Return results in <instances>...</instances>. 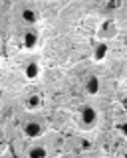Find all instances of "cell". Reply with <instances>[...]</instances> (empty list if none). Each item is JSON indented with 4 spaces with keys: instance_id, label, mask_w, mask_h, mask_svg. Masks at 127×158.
<instances>
[{
    "instance_id": "cell-14",
    "label": "cell",
    "mask_w": 127,
    "mask_h": 158,
    "mask_svg": "<svg viewBox=\"0 0 127 158\" xmlns=\"http://www.w3.org/2000/svg\"><path fill=\"white\" fill-rule=\"evenodd\" d=\"M125 158H127V154H125Z\"/></svg>"
},
{
    "instance_id": "cell-2",
    "label": "cell",
    "mask_w": 127,
    "mask_h": 158,
    "mask_svg": "<svg viewBox=\"0 0 127 158\" xmlns=\"http://www.w3.org/2000/svg\"><path fill=\"white\" fill-rule=\"evenodd\" d=\"M85 89H87L90 95H97V91H99V79H97V77H90V79H87Z\"/></svg>"
},
{
    "instance_id": "cell-1",
    "label": "cell",
    "mask_w": 127,
    "mask_h": 158,
    "mask_svg": "<svg viewBox=\"0 0 127 158\" xmlns=\"http://www.w3.org/2000/svg\"><path fill=\"white\" fill-rule=\"evenodd\" d=\"M80 117H81V123H84L87 128L91 125H95V121H97V113H95L94 107H84L80 111Z\"/></svg>"
},
{
    "instance_id": "cell-8",
    "label": "cell",
    "mask_w": 127,
    "mask_h": 158,
    "mask_svg": "<svg viewBox=\"0 0 127 158\" xmlns=\"http://www.w3.org/2000/svg\"><path fill=\"white\" fill-rule=\"evenodd\" d=\"M26 105H28V109H36L38 105H40V97H38V95H32L30 99H28Z\"/></svg>"
},
{
    "instance_id": "cell-7",
    "label": "cell",
    "mask_w": 127,
    "mask_h": 158,
    "mask_svg": "<svg viewBox=\"0 0 127 158\" xmlns=\"http://www.w3.org/2000/svg\"><path fill=\"white\" fill-rule=\"evenodd\" d=\"M105 53H107V46L105 44H99V46L95 48V53H94V59L95 61H101V59L105 57Z\"/></svg>"
},
{
    "instance_id": "cell-11",
    "label": "cell",
    "mask_w": 127,
    "mask_h": 158,
    "mask_svg": "<svg viewBox=\"0 0 127 158\" xmlns=\"http://www.w3.org/2000/svg\"><path fill=\"white\" fill-rule=\"evenodd\" d=\"M119 0H113V2H109V8H117V6H119Z\"/></svg>"
},
{
    "instance_id": "cell-6",
    "label": "cell",
    "mask_w": 127,
    "mask_h": 158,
    "mask_svg": "<svg viewBox=\"0 0 127 158\" xmlns=\"http://www.w3.org/2000/svg\"><path fill=\"white\" fill-rule=\"evenodd\" d=\"M42 132V127L38 125V123H30V125L26 127V135L28 136H38Z\"/></svg>"
},
{
    "instance_id": "cell-9",
    "label": "cell",
    "mask_w": 127,
    "mask_h": 158,
    "mask_svg": "<svg viewBox=\"0 0 127 158\" xmlns=\"http://www.w3.org/2000/svg\"><path fill=\"white\" fill-rule=\"evenodd\" d=\"M22 16H24V20H26V22H36V14H34L32 10H24Z\"/></svg>"
},
{
    "instance_id": "cell-3",
    "label": "cell",
    "mask_w": 127,
    "mask_h": 158,
    "mask_svg": "<svg viewBox=\"0 0 127 158\" xmlns=\"http://www.w3.org/2000/svg\"><path fill=\"white\" fill-rule=\"evenodd\" d=\"M30 158H46V148L44 146H32L30 152H28Z\"/></svg>"
},
{
    "instance_id": "cell-13",
    "label": "cell",
    "mask_w": 127,
    "mask_h": 158,
    "mask_svg": "<svg viewBox=\"0 0 127 158\" xmlns=\"http://www.w3.org/2000/svg\"><path fill=\"white\" fill-rule=\"evenodd\" d=\"M0 97H2V91H0Z\"/></svg>"
},
{
    "instance_id": "cell-10",
    "label": "cell",
    "mask_w": 127,
    "mask_h": 158,
    "mask_svg": "<svg viewBox=\"0 0 127 158\" xmlns=\"http://www.w3.org/2000/svg\"><path fill=\"white\" fill-rule=\"evenodd\" d=\"M105 36H115V24L113 22L105 24Z\"/></svg>"
},
{
    "instance_id": "cell-12",
    "label": "cell",
    "mask_w": 127,
    "mask_h": 158,
    "mask_svg": "<svg viewBox=\"0 0 127 158\" xmlns=\"http://www.w3.org/2000/svg\"><path fill=\"white\" fill-rule=\"evenodd\" d=\"M123 132H125V135H127V125H123Z\"/></svg>"
},
{
    "instance_id": "cell-4",
    "label": "cell",
    "mask_w": 127,
    "mask_h": 158,
    "mask_svg": "<svg viewBox=\"0 0 127 158\" xmlns=\"http://www.w3.org/2000/svg\"><path fill=\"white\" fill-rule=\"evenodd\" d=\"M38 73H40L38 63H28V67H26V77H28V79H36Z\"/></svg>"
},
{
    "instance_id": "cell-5",
    "label": "cell",
    "mask_w": 127,
    "mask_h": 158,
    "mask_svg": "<svg viewBox=\"0 0 127 158\" xmlns=\"http://www.w3.org/2000/svg\"><path fill=\"white\" fill-rule=\"evenodd\" d=\"M36 42H38L36 34H34V32H26V36H24V48H34Z\"/></svg>"
}]
</instances>
